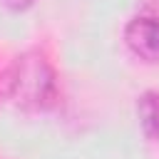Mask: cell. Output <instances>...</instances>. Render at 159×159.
<instances>
[{
  "label": "cell",
  "instance_id": "1",
  "mask_svg": "<svg viewBox=\"0 0 159 159\" xmlns=\"http://www.w3.org/2000/svg\"><path fill=\"white\" fill-rule=\"evenodd\" d=\"M0 97L25 112L52 109L60 99V80L52 62L37 50L17 55L0 75Z\"/></svg>",
  "mask_w": 159,
  "mask_h": 159
},
{
  "label": "cell",
  "instance_id": "2",
  "mask_svg": "<svg viewBox=\"0 0 159 159\" xmlns=\"http://www.w3.org/2000/svg\"><path fill=\"white\" fill-rule=\"evenodd\" d=\"M124 45L144 62H159V17L139 15L124 27Z\"/></svg>",
  "mask_w": 159,
  "mask_h": 159
},
{
  "label": "cell",
  "instance_id": "3",
  "mask_svg": "<svg viewBox=\"0 0 159 159\" xmlns=\"http://www.w3.org/2000/svg\"><path fill=\"white\" fill-rule=\"evenodd\" d=\"M137 117L147 142H159V92L147 89L137 99Z\"/></svg>",
  "mask_w": 159,
  "mask_h": 159
},
{
  "label": "cell",
  "instance_id": "4",
  "mask_svg": "<svg viewBox=\"0 0 159 159\" xmlns=\"http://www.w3.org/2000/svg\"><path fill=\"white\" fill-rule=\"evenodd\" d=\"M2 5H5L10 12H25L27 7L35 5V0H2Z\"/></svg>",
  "mask_w": 159,
  "mask_h": 159
}]
</instances>
